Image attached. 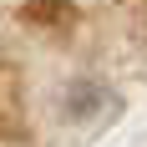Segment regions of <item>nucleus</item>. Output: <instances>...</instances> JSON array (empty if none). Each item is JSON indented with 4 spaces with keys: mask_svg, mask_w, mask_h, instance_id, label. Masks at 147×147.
I'll list each match as a JSON object with an SVG mask.
<instances>
[{
    "mask_svg": "<svg viewBox=\"0 0 147 147\" xmlns=\"http://www.w3.org/2000/svg\"><path fill=\"white\" fill-rule=\"evenodd\" d=\"M61 112L71 122H81V127H91V122H102L107 112H117V102H112V91L96 86V81H71L66 96H61Z\"/></svg>",
    "mask_w": 147,
    "mask_h": 147,
    "instance_id": "nucleus-1",
    "label": "nucleus"
}]
</instances>
